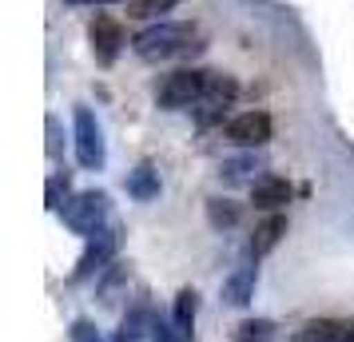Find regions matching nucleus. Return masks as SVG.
<instances>
[{
  "mask_svg": "<svg viewBox=\"0 0 354 342\" xmlns=\"http://www.w3.org/2000/svg\"><path fill=\"white\" fill-rule=\"evenodd\" d=\"M44 131H48V160H60V151H64V135H60V120L48 115L44 120Z\"/></svg>",
  "mask_w": 354,
  "mask_h": 342,
  "instance_id": "obj_23",
  "label": "nucleus"
},
{
  "mask_svg": "<svg viewBox=\"0 0 354 342\" xmlns=\"http://www.w3.org/2000/svg\"><path fill=\"white\" fill-rule=\"evenodd\" d=\"M124 187H128V196L136 203L160 199V171H156V163H136L128 171V180H124Z\"/></svg>",
  "mask_w": 354,
  "mask_h": 342,
  "instance_id": "obj_13",
  "label": "nucleus"
},
{
  "mask_svg": "<svg viewBox=\"0 0 354 342\" xmlns=\"http://www.w3.org/2000/svg\"><path fill=\"white\" fill-rule=\"evenodd\" d=\"M68 339H72V342H104V334L96 330V323H92V319H76V323H72V330H68Z\"/></svg>",
  "mask_w": 354,
  "mask_h": 342,
  "instance_id": "obj_22",
  "label": "nucleus"
},
{
  "mask_svg": "<svg viewBox=\"0 0 354 342\" xmlns=\"http://www.w3.org/2000/svg\"><path fill=\"white\" fill-rule=\"evenodd\" d=\"M195 40V24L187 20H156L140 32L131 36V52L156 64V60H171V56H183V48Z\"/></svg>",
  "mask_w": 354,
  "mask_h": 342,
  "instance_id": "obj_1",
  "label": "nucleus"
},
{
  "mask_svg": "<svg viewBox=\"0 0 354 342\" xmlns=\"http://www.w3.org/2000/svg\"><path fill=\"white\" fill-rule=\"evenodd\" d=\"M255 171H267L263 155H255V151H243V155H231V160L219 163V180H223L227 187H239V183H259Z\"/></svg>",
  "mask_w": 354,
  "mask_h": 342,
  "instance_id": "obj_12",
  "label": "nucleus"
},
{
  "mask_svg": "<svg viewBox=\"0 0 354 342\" xmlns=\"http://www.w3.org/2000/svg\"><path fill=\"white\" fill-rule=\"evenodd\" d=\"M88 40H92V52H96V60L104 68H112L120 60V52L128 44V36H124V24L108 12H96V17L88 20Z\"/></svg>",
  "mask_w": 354,
  "mask_h": 342,
  "instance_id": "obj_7",
  "label": "nucleus"
},
{
  "mask_svg": "<svg viewBox=\"0 0 354 342\" xmlns=\"http://www.w3.org/2000/svg\"><path fill=\"white\" fill-rule=\"evenodd\" d=\"M290 342H338V323H330V319H310V323H303L290 334Z\"/></svg>",
  "mask_w": 354,
  "mask_h": 342,
  "instance_id": "obj_17",
  "label": "nucleus"
},
{
  "mask_svg": "<svg viewBox=\"0 0 354 342\" xmlns=\"http://www.w3.org/2000/svg\"><path fill=\"white\" fill-rule=\"evenodd\" d=\"M195 319H199V291H195V287H183V291L176 294V307H171V323H176V330L183 339H192Z\"/></svg>",
  "mask_w": 354,
  "mask_h": 342,
  "instance_id": "obj_15",
  "label": "nucleus"
},
{
  "mask_svg": "<svg viewBox=\"0 0 354 342\" xmlns=\"http://www.w3.org/2000/svg\"><path fill=\"white\" fill-rule=\"evenodd\" d=\"M68 4H115V0H68Z\"/></svg>",
  "mask_w": 354,
  "mask_h": 342,
  "instance_id": "obj_24",
  "label": "nucleus"
},
{
  "mask_svg": "<svg viewBox=\"0 0 354 342\" xmlns=\"http://www.w3.org/2000/svg\"><path fill=\"white\" fill-rule=\"evenodd\" d=\"M290 196H295V187H290L283 175H259V183H251V203L267 215L283 211L290 203Z\"/></svg>",
  "mask_w": 354,
  "mask_h": 342,
  "instance_id": "obj_9",
  "label": "nucleus"
},
{
  "mask_svg": "<svg viewBox=\"0 0 354 342\" xmlns=\"http://www.w3.org/2000/svg\"><path fill=\"white\" fill-rule=\"evenodd\" d=\"M128 283V267L124 263H112L104 275L96 278V291H100V303H115V291Z\"/></svg>",
  "mask_w": 354,
  "mask_h": 342,
  "instance_id": "obj_20",
  "label": "nucleus"
},
{
  "mask_svg": "<svg viewBox=\"0 0 354 342\" xmlns=\"http://www.w3.org/2000/svg\"><path fill=\"white\" fill-rule=\"evenodd\" d=\"M283 239H287V215H283V211L267 215V219L255 227V235H251V259H255V263L267 259Z\"/></svg>",
  "mask_w": 354,
  "mask_h": 342,
  "instance_id": "obj_11",
  "label": "nucleus"
},
{
  "mask_svg": "<svg viewBox=\"0 0 354 342\" xmlns=\"http://www.w3.org/2000/svg\"><path fill=\"white\" fill-rule=\"evenodd\" d=\"M227 140L243 151H255V147L271 144V115L267 112H239L231 124H227Z\"/></svg>",
  "mask_w": 354,
  "mask_h": 342,
  "instance_id": "obj_8",
  "label": "nucleus"
},
{
  "mask_svg": "<svg viewBox=\"0 0 354 342\" xmlns=\"http://www.w3.org/2000/svg\"><path fill=\"white\" fill-rule=\"evenodd\" d=\"M108 211H112L108 191L88 187V191H76V196L60 207V219H64L68 231H76V235H84V239H92L96 231L108 227Z\"/></svg>",
  "mask_w": 354,
  "mask_h": 342,
  "instance_id": "obj_2",
  "label": "nucleus"
},
{
  "mask_svg": "<svg viewBox=\"0 0 354 342\" xmlns=\"http://www.w3.org/2000/svg\"><path fill=\"white\" fill-rule=\"evenodd\" d=\"M115 251H120V231H115V227L96 231V235L84 243L80 259H76V271L68 275V283H76V287H80V283H88V278H100L108 267H112Z\"/></svg>",
  "mask_w": 354,
  "mask_h": 342,
  "instance_id": "obj_5",
  "label": "nucleus"
},
{
  "mask_svg": "<svg viewBox=\"0 0 354 342\" xmlns=\"http://www.w3.org/2000/svg\"><path fill=\"white\" fill-rule=\"evenodd\" d=\"M255 287H259V267L251 263V267H235L231 275L223 278V303L227 307H247L251 298H255Z\"/></svg>",
  "mask_w": 354,
  "mask_h": 342,
  "instance_id": "obj_10",
  "label": "nucleus"
},
{
  "mask_svg": "<svg viewBox=\"0 0 354 342\" xmlns=\"http://www.w3.org/2000/svg\"><path fill=\"white\" fill-rule=\"evenodd\" d=\"M239 96V80L227 76V72H207V84H203V99L195 104V120L199 128H211L215 120H223V112L235 104Z\"/></svg>",
  "mask_w": 354,
  "mask_h": 342,
  "instance_id": "obj_6",
  "label": "nucleus"
},
{
  "mask_svg": "<svg viewBox=\"0 0 354 342\" xmlns=\"http://www.w3.org/2000/svg\"><path fill=\"white\" fill-rule=\"evenodd\" d=\"M179 0H128V17L131 20H163Z\"/></svg>",
  "mask_w": 354,
  "mask_h": 342,
  "instance_id": "obj_18",
  "label": "nucleus"
},
{
  "mask_svg": "<svg viewBox=\"0 0 354 342\" xmlns=\"http://www.w3.org/2000/svg\"><path fill=\"white\" fill-rule=\"evenodd\" d=\"M239 219H243V207L235 203V199H223V196L207 199V223L215 231H235Z\"/></svg>",
  "mask_w": 354,
  "mask_h": 342,
  "instance_id": "obj_16",
  "label": "nucleus"
},
{
  "mask_svg": "<svg viewBox=\"0 0 354 342\" xmlns=\"http://www.w3.org/2000/svg\"><path fill=\"white\" fill-rule=\"evenodd\" d=\"M203 84H207V72H199V68H179V72H167V76L156 84V108H163V112L195 108V104L203 99Z\"/></svg>",
  "mask_w": 354,
  "mask_h": 342,
  "instance_id": "obj_4",
  "label": "nucleus"
},
{
  "mask_svg": "<svg viewBox=\"0 0 354 342\" xmlns=\"http://www.w3.org/2000/svg\"><path fill=\"white\" fill-rule=\"evenodd\" d=\"M72 151H76V163L84 171H100L104 160H108V144H104V128L92 108H76L72 112Z\"/></svg>",
  "mask_w": 354,
  "mask_h": 342,
  "instance_id": "obj_3",
  "label": "nucleus"
},
{
  "mask_svg": "<svg viewBox=\"0 0 354 342\" xmlns=\"http://www.w3.org/2000/svg\"><path fill=\"white\" fill-rule=\"evenodd\" d=\"M151 326H156V310L147 307V303H136V307H128V314L120 319L115 342H140V339L151 334Z\"/></svg>",
  "mask_w": 354,
  "mask_h": 342,
  "instance_id": "obj_14",
  "label": "nucleus"
},
{
  "mask_svg": "<svg viewBox=\"0 0 354 342\" xmlns=\"http://www.w3.org/2000/svg\"><path fill=\"white\" fill-rule=\"evenodd\" d=\"M68 199H72V196H68V175H48V187H44V207H48V211H60Z\"/></svg>",
  "mask_w": 354,
  "mask_h": 342,
  "instance_id": "obj_21",
  "label": "nucleus"
},
{
  "mask_svg": "<svg viewBox=\"0 0 354 342\" xmlns=\"http://www.w3.org/2000/svg\"><path fill=\"white\" fill-rule=\"evenodd\" d=\"M231 342H274V323L271 319H247V323L235 326Z\"/></svg>",
  "mask_w": 354,
  "mask_h": 342,
  "instance_id": "obj_19",
  "label": "nucleus"
}]
</instances>
